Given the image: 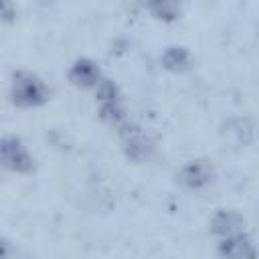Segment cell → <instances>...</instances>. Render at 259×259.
Returning a JSON list of instances; mask_svg holds the SVG:
<instances>
[{"instance_id":"11","label":"cell","mask_w":259,"mask_h":259,"mask_svg":"<svg viewBox=\"0 0 259 259\" xmlns=\"http://www.w3.org/2000/svg\"><path fill=\"white\" fill-rule=\"evenodd\" d=\"M99 117L111 125H117V127L123 125L127 121V115H125V107H123L121 97L99 101Z\"/></svg>"},{"instance_id":"10","label":"cell","mask_w":259,"mask_h":259,"mask_svg":"<svg viewBox=\"0 0 259 259\" xmlns=\"http://www.w3.org/2000/svg\"><path fill=\"white\" fill-rule=\"evenodd\" d=\"M144 8L162 22H174L182 16V0H144Z\"/></svg>"},{"instance_id":"13","label":"cell","mask_w":259,"mask_h":259,"mask_svg":"<svg viewBox=\"0 0 259 259\" xmlns=\"http://www.w3.org/2000/svg\"><path fill=\"white\" fill-rule=\"evenodd\" d=\"M0 10H2V20L12 22L16 18V4L14 0H0Z\"/></svg>"},{"instance_id":"3","label":"cell","mask_w":259,"mask_h":259,"mask_svg":"<svg viewBox=\"0 0 259 259\" xmlns=\"http://www.w3.org/2000/svg\"><path fill=\"white\" fill-rule=\"evenodd\" d=\"M0 158L2 166L6 170L18 172V174H28L34 168V158L28 152L26 144L14 136V134H4L0 140Z\"/></svg>"},{"instance_id":"8","label":"cell","mask_w":259,"mask_h":259,"mask_svg":"<svg viewBox=\"0 0 259 259\" xmlns=\"http://www.w3.org/2000/svg\"><path fill=\"white\" fill-rule=\"evenodd\" d=\"M208 227H210V233L221 239V237L245 231V217L235 208H217L214 214L210 217Z\"/></svg>"},{"instance_id":"7","label":"cell","mask_w":259,"mask_h":259,"mask_svg":"<svg viewBox=\"0 0 259 259\" xmlns=\"http://www.w3.org/2000/svg\"><path fill=\"white\" fill-rule=\"evenodd\" d=\"M67 77L73 85L77 87H85V89H95V85L101 81L103 73L99 69V65L89 59V57H79L71 63L69 71H67Z\"/></svg>"},{"instance_id":"6","label":"cell","mask_w":259,"mask_h":259,"mask_svg":"<svg viewBox=\"0 0 259 259\" xmlns=\"http://www.w3.org/2000/svg\"><path fill=\"white\" fill-rule=\"evenodd\" d=\"M221 136L233 146H247L255 140L257 127L247 115H231L221 121Z\"/></svg>"},{"instance_id":"4","label":"cell","mask_w":259,"mask_h":259,"mask_svg":"<svg viewBox=\"0 0 259 259\" xmlns=\"http://www.w3.org/2000/svg\"><path fill=\"white\" fill-rule=\"evenodd\" d=\"M217 178L214 166L204 158H192L184 162L176 172V182L188 190H202Z\"/></svg>"},{"instance_id":"12","label":"cell","mask_w":259,"mask_h":259,"mask_svg":"<svg viewBox=\"0 0 259 259\" xmlns=\"http://www.w3.org/2000/svg\"><path fill=\"white\" fill-rule=\"evenodd\" d=\"M117 97H121V91H119L117 83L111 81L109 77H101V81L95 85V99L105 101V99H117Z\"/></svg>"},{"instance_id":"5","label":"cell","mask_w":259,"mask_h":259,"mask_svg":"<svg viewBox=\"0 0 259 259\" xmlns=\"http://www.w3.org/2000/svg\"><path fill=\"white\" fill-rule=\"evenodd\" d=\"M217 253L227 259H253L259 255V249L255 247L253 239L245 231H241L221 237L217 243Z\"/></svg>"},{"instance_id":"1","label":"cell","mask_w":259,"mask_h":259,"mask_svg":"<svg viewBox=\"0 0 259 259\" xmlns=\"http://www.w3.org/2000/svg\"><path fill=\"white\" fill-rule=\"evenodd\" d=\"M8 95H10V101L18 107H36L49 99L51 89L36 73L20 69L12 73Z\"/></svg>"},{"instance_id":"9","label":"cell","mask_w":259,"mask_h":259,"mask_svg":"<svg viewBox=\"0 0 259 259\" xmlns=\"http://www.w3.org/2000/svg\"><path fill=\"white\" fill-rule=\"evenodd\" d=\"M160 61H162L164 69L174 71V73H182V71H186V69L190 67L192 55H190V51H188L186 47H182V45H168V47L162 51Z\"/></svg>"},{"instance_id":"2","label":"cell","mask_w":259,"mask_h":259,"mask_svg":"<svg viewBox=\"0 0 259 259\" xmlns=\"http://www.w3.org/2000/svg\"><path fill=\"white\" fill-rule=\"evenodd\" d=\"M119 142L123 154L132 162H148L156 152V142L152 140V136L144 127L130 121L119 125Z\"/></svg>"}]
</instances>
